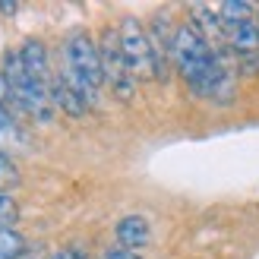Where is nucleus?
<instances>
[{"label":"nucleus","mask_w":259,"mask_h":259,"mask_svg":"<svg viewBox=\"0 0 259 259\" xmlns=\"http://www.w3.org/2000/svg\"><path fill=\"white\" fill-rule=\"evenodd\" d=\"M48 89H51V105L60 108L63 114H70V117H82V114L89 111V101L76 92V89L63 79V76H54Z\"/></svg>","instance_id":"obj_6"},{"label":"nucleus","mask_w":259,"mask_h":259,"mask_svg":"<svg viewBox=\"0 0 259 259\" xmlns=\"http://www.w3.org/2000/svg\"><path fill=\"white\" fill-rule=\"evenodd\" d=\"M19 7L16 4H0V13H4V16H13V13H16Z\"/></svg>","instance_id":"obj_16"},{"label":"nucleus","mask_w":259,"mask_h":259,"mask_svg":"<svg viewBox=\"0 0 259 259\" xmlns=\"http://www.w3.org/2000/svg\"><path fill=\"white\" fill-rule=\"evenodd\" d=\"M171 57L177 63V73L187 79V85L202 98L212 101H231L234 98V79H231L228 63L222 54H215L212 41L205 38L196 25H180L174 32Z\"/></svg>","instance_id":"obj_1"},{"label":"nucleus","mask_w":259,"mask_h":259,"mask_svg":"<svg viewBox=\"0 0 259 259\" xmlns=\"http://www.w3.org/2000/svg\"><path fill=\"white\" fill-rule=\"evenodd\" d=\"M51 259H89V253H82L79 247H63V250H57Z\"/></svg>","instance_id":"obj_15"},{"label":"nucleus","mask_w":259,"mask_h":259,"mask_svg":"<svg viewBox=\"0 0 259 259\" xmlns=\"http://www.w3.org/2000/svg\"><path fill=\"white\" fill-rule=\"evenodd\" d=\"M19 60H22V67H25V73L32 76V79H38V82H51L48 79V48L41 45V41H25L22 48H19Z\"/></svg>","instance_id":"obj_7"},{"label":"nucleus","mask_w":259,"mask_h":259,"mask_svg":"<svg viewBox=\"0 0 259 259\" xmlns=\"http://www.w3.org/2000/svg\"><path fill=\"white\" fill-rule=\"evenodd\" d=\"M19 184V171H16V164H13L4 152H0V193H7L10 187H16Z\"/></svg>","instance_id":"obj_11"},{"label":"nucleus","mask_w":259,"mask_h":259,"mask_svg":"<svg viewBox=\"0 0 259 259\" xmlns=\"http://www.w3.org/2000/svg\"><path fill=\"white\" fill-rule=\"evenodd\" d=\"M98 54H101V70H105V82L111 85V92L117 98H130L136 89V79L130 73L123 51H120V29H105L98 41Z\"/></svg>","instance_id":"obj_4"},{"label":"nucleus","mask_w":259,"mask_h":259,"mask_svg":"<svg viewBox=\"0 0 259 259\" xmlns=\"http://www.w3.org/2000/svg\"><path fill=\"white\" fill-rule=\"evenodd\" d=\"M19 222V205L10 193H0V231L4 228H13Z\"/></svg>","instance_id":"obj_10"},{"label":"nucleus","mask_w":259,"mask_h":259,"mask_svg":"<svg viewBox=\"0 0 259 259\" xmlns=\"http://www.w3.org/2000/svg\"><path fill=\"white\" fill-rule=\"evenodd\" d=\"M10 105H13V89H10V79L4 76V70H0V108L10 111Z\"/></svg>","instance_id":"obj_13"},{"label":"nucleus","mask_w":259,"mask_h":259,"mask_svg":"<svg viewBox=\"0 0 259 259\" xmlns=\"http://www.w3.org/2000/svg\"><path fill=\"white\" fill-rule=\"evenodd\" d=\"M114 237H117V247L126 250H142L146 243L152 240V228L142 215H123L117 225H114Z\"/></svg>","instance_id":"obj_5"},{"label":"nucleus","mask_w":259,"mask_h":259,"mask_svg":"<svg viewBox=\"0 0 259 259\" xmlns=\"http://www.w3.org/2000/svg\"><path fill=\"white\" fill-rule=\"evenodd\" d=\"M60 76L89 101V108L98 101V89L105 85V70H101L98 41L89 32L76 29L63 38V73Z\"/></svg>","instance_id":"obj_2"},{"label":"nucleus","mask_w":259,"mask_h":259,"mask_svg":"<svg viewBox=\"0 0 259 259\" xmlns=\"http://www.w3.org/2000/svg\"><path fill=\"white\" fill-rule=\"evenodd\" d=\"M256 29H259V19H256Z\"/></svg>","instance_id":"obj_17"},{"label":"nucleus","mask_w":259,"mask_h":259,"mask_svg":"<svg viewBox=\"0 0 259 259\" xmlns=\"http://www.w3.org/2000/svg\"><path fill=\"white\" fill-rule=\"evenodd\" d=\"M120 51L133 79H164L167 63L155 54L149 32L139 25V19H123L120 25Z\"/></svg>","instance_id":"obj_3"},{"label":"nucleus","mask_w":259,"mask_h":259,"mask_svg":"<svg viewBox=\"0 0 259 259\" xmlns=\"http://www.w3.org/2000/svg\"><path fill=\"white\" fill-rule=\"evenodd\" d=\"M10 139H16V123H13L7 108H0V146L10 142Z\"/></svg>","instance_id":"obj_12"},{"label":"nucleus","mask_w":259,"mask_h":259,"mask_svg":"<svg viewBox=\"0 0 259 259\" xmlns=\"http://www.w3.org/2000/svg\"><path fill=\"white\" fill-rule=\"evenodd\" d=\"M105 259H142V256L126 247H111V250H105Z\"/></svg>","instance_id":"obj_14"},{"label":"nucleus","mask_w":259,"mask_h":259,"mask_svg":"<svg viewBox=\"0 0 259 259\" xmlns=\"http://www.w3.org/2000/svg\"><path fill=\"white\" fill-rule=\"evenodd\" d=\"M253 7L250 4H240V0H231V4H222L218 7V16H222V25H237L243 19H250Z\"/></svg>","instance_id":"obj_9"},{"label":"nucleus","mask_w":259,"mask_h":259,"mask_svg":"<svg viewBox=\"0 0 259 259\" xmlns=\"http://www.w3.org/2000/svg\"><path fill=\"white\" fill-rule=\"evenodd\" d=\"M25 256H29V240L16 228L0 231V259H25Z\"/></svg>","instance_id":"obj_8"}]
</instances>
